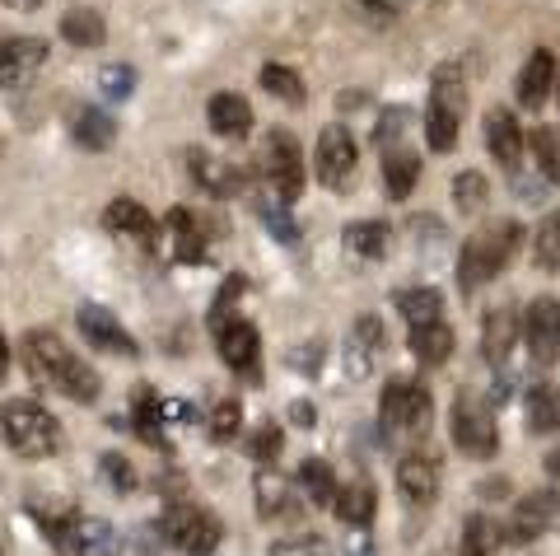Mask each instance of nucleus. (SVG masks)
<instances>
[{"label": "nucleus", "mask_w": 560, "mask_h": 556, "mask_svg": "<svg viewBox=\"0 0 560 556\" xmlns=\"http://www.w3.org/2000/svg\"><path fill=\"white\" fill-rule=\"evenodd\" d=\"M528 150H533V164L547 183H560V131L556 127H533L528 131Z\"/></svg>", "instance_id": "nucleus-34"}, {"label": "nucleus", "mask_w": 560, "mask_h": 556, "mask_svg": "<svg viewBox=\"0 0 560 556\" xmlns=\"http://www.w3.org/2000/svg\"><path fill=\"white\" fill-rule=\"evenodd\" d=\"M518 239H523V224L518 220H490L486 230L471 234L463 243V257H458V290L463 294H477L481 286L495 281V276L514 263Z\"/></svg>", "instance_id": "nucleus-2"}, {"label": "nucleus", "mask_w": 560, "mask_h": 556, "mask_svg": "<svg viewBox=\"0 0 560 556\" xmlns=\"http://www.w3.org/2000/svg\"><path fill=\"white\" fill-rule=\"evenodd\" d=\"M10 379V341H5V333H0V384Z\"/></svg>", "instance_id": "nucleus-49"}, {"label": "nucleus", "mask_w": 560, "mask_h": 556, "mask_svg": "<svg viewBox=\"0 0 560 556\" xmlns=\"http://www.w3.org/2000/svg\"><path fill=\"white\" fill-rule=\"evenodd\" d=\"M407 346H411V356L420 364H444L453 356V327L444 318H434V323H416L411 333H407Z\"/></svg>", "instance_id": "nucleus-26"}, {"label": "nucleus", "mask_w": 560, "mask_h": 556, "mask_svg": "<svg viewBox=\"0 0 560 556\" xmlns=\"http://www.w3.org/2000/svg\"><path fill=\"white\" fill-rule=\"evenodd\" d=\"M393 304H397V314L407 318V327L444 318V294L434 290V286H411V290H397V294H393Z\"/></svg>", "instance_id": "nucleus-29"}, {"label": "nucleus", "mask_w": 560, "mask_h": 556, "mask_svg": "<svg viewBox=\"0 0 560 556\" xmlns=\"http://www.w3.org/2000/svg\"><path fill=\"white\" fill-rule=\"evenodd\" d=\"M210 333H215L220 356H224V364H230L234 374H257V360H261V337H257V327H253L248 318L234 314V318L215 323V327H210Z\"/></svg>", "instance_id": "nucleus-14"}, {"label": "nucleus", "mask_w": 560, "mask_h": 556, "mask_svg": "<svg viewBox=\"0 0 560 556\" xmlns=\"http://www.w3.org/2000/svg\"><path fill=\"white\" fill-rule=\"evenodd\" d=\"M434 416V397L425 384H411V379H393L383 389V403H378V421L388 436H425Z\"/></svg>", "instance_id": "nucleus-6"}, {"label": "nucleus", "mask_w": 560, "mask_h": 556, "mask_svg": "<svg viewBox=\"0 0 560 556\" xmlns=\"http://www.w3.org/2000/svg\"><path fill=\"white\" fill-rule=\"evenodd\" d=\"M261 90H267V94H276V99H285L290 103V108H300V103H304V80L300 76H294L290 71V66H261Z\"/></svg>", "instance_id": "nucleus-38"}, {"label": "nucleus", "mask_w": 560, "mask_h": 556, "mask_svg": "<svg viewBox=\"0 0 560 556\" xmlns=\"http://www.w3.org/2000/svg\"><path fill=\"white\" fill-rule=\"evenodd\" d=\"M103 477H108V482H113V491H121V496H127L131 486H136L131 463L121 459V454H103Z\"/></svg>", "instance_id": "nucleus-47"}, {"label": "nucleus", "mask_w": 560, "mask_h": 556, "mask_svg": "<svg viewBox=\"0 0 560 556\" xmlns=\"http://www.w3.org/2000/svg\"><path fill=\"white\" fill-rule=\"evenodd\" d=\"M210 440L215 444H230L238 430H243V407L234 403V397H224V403H215V412H210Z\"/></svg>", "instance_id": "nucleus-41"}, {"label": "nucleus", "mask_w": 560, "mask_h": 556, "mask_svg": "<svg viewBox=\"0 0 560 556\" xmlns=\"http://www.w3.org/2000/svg\"><path fill=\"white\" fill-rule=\"evenodd\" d=\"M220 533H224L220 519L210 510H201V506H191V500H173V506L164 510V537L183 556H215Z\"/></svg>", "instance_id": "nucleus-8"}, {"label": "nucleus", "mask_w": 560, "mask_h": 556, "mask_svg": "<svg viewBox=\"0 0 560 556\" xmlns=\"http://www.w3.org/2000/svg\"><path fill=\"white\" fill-rule=\"evenodd\" d=\"M257 216L271 224V234H276V239H285V243H294V239H300V230H294V220L285 216V206H280V197H276V193L257 201Z\"/></svg>", "instance_id": "nucleus-43"}, {"label": "nucleus", "mask_w": 560, "mask_h": 556, "mask_svg": "<svg viewBox=\"0 0 560 556\" xmlns=\"http://www.w3.org/2000/svg\"><path fill=\"white\" fill-rule=\"evenodd\" d=\"M294 370H304V374H318L323 370V341H308L294 351Z\"/></svg>", "instance_id": "nucleus-48"}, {"label": "nucleus", "mask_w": 560, "mask_h": 556, "mask_svg": "<svg viewBox=\"0 0 560 556\" xmlns=\"http://www.w3.org/2000/svg\"><path fill=\"white\" fill-rule=\"evenodd\" d=\"M528 430L533 436H551V430H560V389L556 384H537L528 393Z\"/></svg>", "instance_id": "nucleus-32"}, {"label": "nucleus", "mask_w": 560, "mask_h": 556, "mask_svg": "<svg viewBox=\"0 0 560 556\" xmlns=\"http://www.w3.org/2000/svg\"><path fill=\"white\" fill-rule=\"evenodd\" d=\"M70 136L84 150H108L117 141V121L94 103H80V108H70Z\"/></svg>", "instance_id": "nucleus-25"}, {"label": "nucleus", "mask_w": 560, "mask_h": 556, "mask_svg": "<svg viewBox=\"0 0 560 556\" xmlns=\"http://www.w3.org/2000/svg\"><path fill=\"white\" fill-rule=\"evenodd\" d=\"M383 351V323L378 314H360L346 333V374L350 379H370Z\"/></svg>", "instance_id": "nucleus-17"}, {"label": "nucleus", "mask_w": 560, "mask_h": 556, "mask_svg": "<svg viewBox=\"0 0 560 556\" xmlns=\"http://www.w3.org/2000/svg\"><path fill=\"white\" fill-rule=\"evenodd\" d=\"M407 121H411V113H407V108L383 113V117H378V131H374L378 150H393V146H401V131H407Z\"/></svg>", "instance_id": "nucleus-45"}, {"label": "nucleus", "mask_w": 560, "mask_h": 556, "mask_svg": "<svg viewBox=\"0 0 560 556\" xmlns=\"http://www.w3.org/2000/svg\"><path fill=\"white\" fill-rule=\"evenodd\" d=\"M556 519H560V491H551V486H547V491H528L510 510L504 537H510V543H537V537L547 533Z\"/></svg>", "instance_id": "nucleus-11"}, {"label": "nucleus", "mask_w": 560, "mask_h": 556, "mask_svg": "<svg viewBox=\"0 0 560 556\" xmlns=\"http://www.w3.org/2000/svg\"><path fill=\"white\" fill-rule=\"evenodd\" d=\"M341 243H346V253H355V257H383L393 243V230L383 220H355V224H346Z\"/></svg>", "instance_id": "nucleus-30"}, {"label": "nucleus", "mask_w": 560, "mask_h": 556, "mask_svg": "<svg viewBox=\"0 0 560 556\" xmlns=\"http://www.w3.org/2000/svg\"><path fill=\"white\" fill-rule=\"evenodd\" d=\"M206 117H210V131L215 136H230V141H238V136L253 131V103L234 94V90H220L215 99L206 103Z\"/></svg>", "instance_id": "nucleus-21"}, {"label": "nucleus", "mask_w": 560, "mask_h": 556, "mask_svg": "<svg viewBox=\"0 0 560 556\" xmlns=\"http://www.w3.org/2000/svg\"><path fill=\"white\" fill-rule=\"evenodd\" d=\"M0 436L20 459H51L61 449V426L43 403L33 397H14L0 407Z\"/></svg>", "instance_id": "nucleus-3"}, {"label": "nucleus", "mask_w": 560, "mask_h": 556, "mask_svg": "<svg viewBox=\"0 0 560 556\" xmlns=\"http://www.w3.org/2000/svg\"><path fill=\"white\" fill-rule=\"evenodd\" d=\"M425 141H430L434 154H448L453 146H458V117L430 103V113H425Z\"/></svg>", "instance_id": "nucleus-40"}, {"label": "nucleus", "mask_w": 560, "mask_h": 556, "mask_svg": "<svg viewBox=\"0 0 560 556\" xmlns=\"http://www.w3.org/2000/svg\"><path fill=\"white\" fill-rule=\"evenodd\" d=\"M75 323H80V333H84V341L94 346V351H103V356H117V360H131L140 346H136V337L121 327V318L113 314V309H103V304H80V314H75Z\"/></svg>", "instance_id": "nucleus-10"}, {"label": "nucleus", "mask_w": 560, "mask_h": 556, "mask_svg": "<svg viewBox=\"0 0 560 556\" xmlns=\"http://www.w3.org/2000/svg\"><path fill=\"white\" fill-rule=\"evenodd\" d=\"M504 543V529L490 514H471L463 524V552L458 556H495V547Z\"/></svg>", "instance_id": "nucleus-33"}, {"label": "nucleus", "mask_w": 560, "mask_h": 556, "mask_svg": "<svg viewBox=\"0 0 560 556\" xmlns=\"http://www.w3.org/2000/svg\"><path fill=\"white\" fill-rule=\"evenodd\" d=\"M453 444L463 449L467 459H495L500 449V426H495V412H490V403L481 393H458L453 397Z\"/></svg>", "instance_id": "nucleus-5"}, {"label": "nucleus", "mask_w": 560, "mask_h": 556, "mask_svg": "<svg viewBox=\"0 0 560 556\" xmlns=\"http://www.w3.org/2000/svg\"><path fill=\"white\" fill-rule=\"evenodd\" d=\"M61 38L66 43H75V47H103L108 43V24H103V14L98 10H66V20H61Z\"/></svg>", "instance_id": "nucleus-31"}, {"label": "nucleus", "mask_w": 560, "mask_h": 556, "mask_svg": "<svg viewBox=\"0 0 560 556\" xmlns=\"http://www.w3.org/2000/svg\"><path fill=\"white\" fill-rule=\"evenodd\" d=\"M518 333H523V318L514 314V309H490V314L481 318V356L490 364H504L514 351Z\"/></svg>", "instance_id": "nucleus-22"}, {"label": "nucleus", "mask_w": 560, "mask_h": 556, "mask_svg": "<svg viewBox=\"0 0 560 556\" xmlns=\"http://www.w3.org/2000/svg\"><path fill=\"white\" fill-rule=\"evenodd\" d=\"M486 201H490V183L477 169H463L458 178H453V206H458L463 216H481Z\"/></svg>", "instance_id": "nucleus-37"}, {"label": "nucleus", "mask_w": 560, "mask_h": 556, "mask_svg": "<svg viewBox=\"0 0 560 556\" xmlns=\"http://www.w3.org/2000/svg\"><path fill=\"white\" fill-rule=\"evenodd\" d=\"M547 473H551V477H560V444H556L551 454H547Z\"/></svg>", "instance_id": "nucleus-52"}, {"label": "nucleus", "mask_w": 560, "mask_h": 556, "mask_svg": "<svg viewBox=\"0 0 560 556\" xmlns=\"http://www.w3.org/2000/svg\"><path fill=\"white\" fill-rule=\"evenodd\" d=\"M551 90H556V51L537 47L528 57V66L518 71V84H514L518 108H541V103L551 99Z\"/></svg>", "instance_id": "nucleus-19"}, {"label": "nucleus", "mask_w": 560, "mask_h": 556, "mask_svg": "<svg viewBox=\"0 0 560 556\" xmlns=\"http://www.w3.org/2000/svg\"><path fill=\"white\" fill-rule=\"evenodd\" d=\"M551 94H556V99H560V80H556V90H551Z\"/></svg>", "instance_id": "nucleus-53"}, {"label": "nucleus", "mask_w": 560, "mask_h": 556, "mask_svg": "<svg viewBox=\"0 0 560 556\" xmlns=\"http://www.w3.org/2000/svg\"><path fill=\"white\" fill-rule=\"evenodd\" d=\"M98 84H103V99L121 103V99H131V90H136V71L131 66H103Z\"/></svg>", "instance_id": "nucleus-44"}, {"label": "nucleus", "mask_w": 560, "mask_h": 556, "mask_svg": "<svg viewBox=\"0 0 560 556\" xmlns=\"http://www.w3.org/2000/svg\"><path fill=\"white\" fill-rule=\"evenodd\" d=\"M533 263L541 271L560 267V211H551L547 220L537 224V234H533Z\"/></svg>", "instance_id": "nucleus-39"}, {"label": "nucleus", "mask_w": 560, "mask_h": 556, "mask_svg": "<svg viewBox=\"0 0 560 556\" xmlns=\"http://www.w3.org/2000/svg\"><path fill=\"white\" fill-rule=\"evenodd\" d=\"M168 230H173V253H178V263H206L197 220H191L183 206H178V211H168Z\"/></svg>", "instance_id": "nucleus-36"}, {"label": "nucleus", "mask_w": 560, "mask_h": 556, "mask_svg": "<svg viewBox=\"0 0 560 556\" xmlns=\"http://www.w3.org/2000/svg\"><path fill=\"white\" fill-rule=\"evenodd\" d=\"M61 552H80V556H117L121 552V533L108 519H90V514H70L66 533H61Z\"/></svg>", "instance_id": "nucleus-16"}, {"label": "nucleus", "mask_w": 560, "mask_h": 556, "mask_svg": "<svg viewBox=\"0 0 560 556\" xmlns=\"http://www.w3.org/2000/svg\"><path fill=\"white\" fill-rule=\"evenodd\" d=\"M331 510H337L341 524L364 529V524L374 519V510H378V491H374V482H370V477H355L350 486H337V500H331Z\"/></svg>", "instance_id": "nucleus-24"}, {"label": "nucleus", "mask_w": 560, "mask_h": 556, "mask_svg": "<svg viewBox=\"0 0 560 556\" xmlns=\"http://www.w3.org/2000/svg\"><path fill=\"white\" fill-rule=\"evenodd\" d=\"M440 482H444V467L430 449H411V454L397 459V491L407 506H430L440 496Z\"/></svg>", "instance_id": "nucleus-13"}, {"label": "nucleus", "mask_w": 560, "mask_h": 556, "mask_svg": "<svg viewBox=\"0 0 560 556\" xmlns=\"http://www.w3.org/2000/svg\"><path fill=\"white\" fill-rule=\"evenodd\" d=\"M280 449H285V436H280V426H257L253 430V440H248V454L261 463V467H271L276 459H280Z\"/></svg>", "instance_id": "nucleus-42"}, {"label": "nucleus", "mask_w": 560, "mask_h": 556, "mask_svg": "<svg viewBox=\"0 0 560 556\" xmlns=\"http://www.w3.org/2000/svg\"><path fill=\"white\" fill-rule=\"evenodd\" d=\"M341 108H364V90H346L341 94Z\"/></svg>", "instance_id": "nucleus-50"}, {"label": "nucleus", "mask_w": 560, "mask_h": 556, "mask_svg": "<svg viewBox=\"0 0 560 556\" xmlns=\"http://www.w3.org/2000/svg\"><path fill=\"white\" fill-rule=\"evenodd\" d=\"M5 5H10V10H20V14H28V10H38L43 0H5Z\"/></svg>", "instance_id": "nucleus-51"}, {"label": "nucleus", "mask_w": 560, "mask_h": 556, "mask_svg": "<svg viewBox=\"0 0 560 556\" xmlns=\"http://www.w3.org/2000/svg\"><path fill=\"white\" fill-rule=\"evenodd\" d=\"M103 224H108L113 234H127V239H154V230H160V224H154V216L145 211V206H140L136 197H117L108 211H103Z\"/></svg>", "instance_id": "nucleus-27"}, {"label": "nucleus", "mask_w": 560, "mask_h": 556, "mask_svg": "<svg viewBox=\"0 0 560 556\" xmlns=\"http://www.w3.org/2000/svg\"><path fill=\"white\" fill-rule=\"evenodd\" d=\"M486 150L495 154V164L504 173H518L523 150H528V131L518 127V117L510 108H490L486 113Z\"/></svg>", "instance_id": "nucleus-15"}, {"label": "nucleus", "mask_w": 560, "mask_h": 556, "mask_svg": "<svg viewBox=\"0 0 560 556\" xmlns=\"http://www.w3.org/2000/svg\"><path fill=\"white\" fill-rule=\"evenodd\" d=\"M47 61V43L28 38V33H5L0 38V90H20Z\"/></svg>", "instance_id": "nucleus-12"}, {"label": "nucleus", "mask_w": 560, "mask_h": 556, "mask_svg": "<svg viewBox=\"0 0 560 556\" xmlns=\"http://www.w3.org/2000/svg\"><path fill=\"white\" fill-rule=\"evenodd\" d=\"M523 346L537 370H551L560 364V300H533L528 314H523Z\"/></svg>", "instance_id": "nucleus-9"}, {"label": "nucleus", "mask_w": 560, "mask_h": 556, "mask_svg": "<svg viewBox=\"0 0 560 556\" xmlns=\"http://www.w3.org/2000/svg\"><path fill=\"white\" fill-rule=\"evenodd\" d=\"M271 556H331V547L323 537H280L271 543Z\"/></svg>", "instance_id": "nucleus-46"}, {"label": "nucleus", "mask_w": 560, "mask_h": 556, "mask_svg": "<svg viewBox=\"0 0 560 556\" xmlns=\"http://www.w3.org/2000/svg\"><path fill=\"white\" fill-rule=\"evenodd\" d=\"M430 103H434V108H444V113H453V117H463V108H467V71H463L458 57H448V61L434 66Z\"/></svg>", "instance_id": "nucleus-23"}, {"label": "nucleus", "mask_w": 560, "mask_h": 556, "mask_svg": "<svg viewBox=\"0 0 560 556\" xmlns=\"http://www.w3.org/2000/svg\"><path fill=\"white\" fill-rule=\"evenodd\" d=\"M24 364L38 384L66 393L70 403H98V389H103L98 370L84 356L70 351L57 333H47V327H33L24 337Z\"/></svg>", "instance_id": "nucleus-1"}, {"label": "nucleus", "mask_w": 560, "mask_h": 556, "mask_svg": "<svg viewBox=\"0 0 560 556\" xmlns=\"http://www.w3.org/2000/svg\"><path fill=\"white\" fill-rule=\"evenodd\" d=\"M300 486L313 506H331V500H337V473H331V463H323V459L300 463Z\"/></svg>", "instance_id": "nucleus-35"}, {"label": "nucleus", "mask_w": 560, "mask_h": 556, "mask_svg": "<svg viewBox=\"0 0 560 556\" xmlns=\"http://www.w3.org/2000/svg\"><path fill=\"white\" fill-rule=\"evenodd\" d=\"M416 178H420V154H416V150H407V146L383 150V183H388L393 201H407L411 187H416Z\"/></svg>", "instance_id": "nucleus-28"}, {"label": "nucleus", "mask_w": 560, "mask_h": 556, "mask_svg": "<svg viewBox=\"0 0 560 556\" xmlns=\"http://www.w3.org/2000/svg\"><path fill=\"white\" fill-rule=\"evenodd\" d=\"M313 173H318V183L327 193H350L360 178V146L355 136H350L341 121H331L323 127L318 136V150H313Z\"/></svg>", "instance_id": "nucleus-7"}, {"label": "nucleus", "mask_w": 560, "mask_h": 556, "mask_svg": "<svg viewBox=\"0 0 560 556\" xmlns=\"http://www.w3.org/2000/svg\"><path fill=\"white\" fill-rule=\"evenodd\" d=\"M257 169L267 187L280 197V201H300L304 183H308V169H304V154H300V141L290 131H267L261 136V150H257Z\"/></svg>", "instance_id": "nucleus-4"}, {"label": "nucleus", "mask_w": 560, "mask_h": 556, "mask_svg": "<svg viewBox=\"0 0 560 556\" xmlns=\"http://www.w3.org/2000/svg\"><path fill=\"white\" fill-rule=\"evenodd\" d=\"M253 496H257V514L261 519H300V496H294V486L276 473V467H257L253 477Z\"/></svg>", "instance_id": "nucleus-18"}, {"label": "nucleus", "mask_w": 560, "mask_h": 556, "mask_svg": "<svg viewBox=\"0 0 560 556\" xmlns=\"http://www.w3.org/2000/svg\"><path fill=\"white\" fill-rule=\"evenodd\" d=\"M187 164H191V178H197V187H206L210 197H238L243 187H248V178H243L234 164H224V160H215V154H206L197 146L187 150Z\"/></svg>", "instance_id": "nucleus-20"}]
</instances>
